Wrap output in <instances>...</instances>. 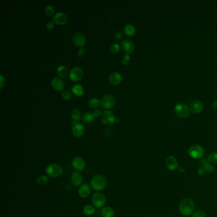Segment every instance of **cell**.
<instances>
[{"mask_svg":"<svg viewBox=\"0 0 217 217\" xmlns=\"http://www.w3.org/2000/svg\"><path fill=\"white\" fill-rule=\"evenodd\" d=\"M178 209L182 215L189 216L195 212L194 202L190 198H184L180 202Z\"/></svg>","mask_w":217,"mask_h":217,"instance_id":"6da1fadb","label":"cell"},{"mask_svg":"<svg viewBox=\"0 0 217 217\" xmlns=\"http://www.w3.org/2000/svg\"><path fill=\"white\" fill-rule=\"evenodd\" d=\"M90 185L96 191H102L107 186V180L103 175L97 174L92 178Z\"/></svg>","mask_w":217,"mask_h":217,"instance_id":"7a4b0ae2","label":"cell"},{"mask_svg":"<svg viewBox=\"0 0 217 217\" xmlns=\"http://www.w3.org/2000/svg\"><path fill=\"white\" fill-rule=\"evenodd\" d=\"M45 171L50 177L57 178L62 174L63 168L58 164H51L48 165Z\"/></svg>","mask_w":217,"mask_h":217,"instance_id":"3957f363","label":"cell"},{"mask_svg":"<svg viewBox=\"0 0 217 217\" xmlns=\"http://www.w3.org/2000/svg\"><path fill=\"white\" fill-rule=\"evenodd\" d=\"M188 154L192 159H198L202 158L205 155V150L199 145H194L188 148Z\"/></svg>","mask_w":217,"mask_h":217,"instance_id":"277c9868","label":"cell"},{"mask_svg":"<svg viewBox=\"0 0 217 217\" xmlns=\"http://www.w3.org/2000/svg\"><path fill=\"white\" fill-rule=\"evenodd\" d=\"M92 202L94 206L97 208H101L105 205L106 198L103 193L96 192L92 197Z\"/></svg>","mask_w":217,"mask_h":217,"instance_id":"5b68a950","label":"cell"},{"mask_svg":"<svg viewBox=\"0 0 217 217\" xmlns=\"http://www.w3.org/2000/svg\"><path fill=\"white\" fill-rule=\"evenodd\" d=\"M174 111L176 115L182 119L187 118L189 116L190 111L189 108L187 105L182 103L177 104L174 107Z\"/></svg>","mask_w":217,"mask_h":217,"instance_id":"8992f818","label":"cell"},{"mask_svg":"<svg viewBox=\"0 0 217 217\" xmlns=\"http://www.w3.org/2000/svg\"><path fill=\"white\" fill-rule=\"evenodd\" d=\"M116 101L115 97L111 95H105L101 98V105L105 109L113 108L115 105Z\"/></svg>","mask_w":217,"mask_h":217,"instance_id":"52a82bcc","label":"cell"},{"mask_svg":"<svg viewBox=\"0 0 217 217\" xmlns=\"http://www.w3.org/2000/svg\"><path fill=\"white\" fill-rule=\"evenodd\" d=\"M101 121L105 125L110 126L115 122V117L111 111L106 110L101 115Z\"/></svg>","mask_w":217,"mask_h":217,"instance_id":"ba28073f","label":"cell"},{"mask_svg":"<svg viewBox=\"0 0 217 217\" xmlns=\"http://www.w3.org/2000/svg\"><path fill=\"white\" fill-rule=\"evenodd\" d=\"M69 76L73 82H79L83 77L84 71L80 67H75L70 71Z\"/></svg>","mask_w":217,"mask_h":217,"instance_id":"9c48e42d","label":"cell"},{"mask_svg":"<svg viewBox=\"0 0 217 217\" xmlns=\"http://www.w3.org/2000/svg\"><path fill=\"white\" fill-rule=\"evenodd\" d=\"M165 165L166 168L171 171H173L178 168V161L173 156H170L166 158L165 162Z\"/></svg>","mask_w":217,"mask_h":217,"instance_id":"30bf717a","label":"cell"},{"mask_svg":"<svg viewBox=\"0 0 217 217\" xmlns=\"http://www.w3.org/2000/svg\"><path fill=\"white\" fill-rule=\"evenodd\" d=\"M72 165L75 170L82 171L85 168V162L81 157H76L73 159Z\"/></svg>","mask_w":217,"mask_h":217,"instance_id":"8fae6325","label":"cell"},{"mask_svg":"<svg viewBox=\"0 0 217 217\" xmlns=\"http://www.w3.org/2000/svg\"><path fill=\"white\" fill-rule=\"evenodd\" d=\"M121 47L127 54H129L132 53L134 50L135 46L131 40H124L121 43Z\"/></svg>","mask_w":217,"mask_h":217,"instance_id":"7c38bea8","label":"cell"},{"mask_svg":"<svg viewBox=\"0 0 217 217\" xmlns=\"http://www.w3.org/2000/svg\"><path fill=\"white\" fill-rule=\"evenodd\" d=\"M71 181L72 184L75 187H79L82 185L84 178L81 173L78 171H74L71 176Z\"/></svg>","mask_w":217,"mask_h":217,"instance_id":"4fadbf2b","label":"cell"},{"mask_svg":"<svg viewBox=\"0 0 217 217\" xmlns=\"http://www.w3.org/2000/svg\"><path fill=\"white\" fill-rule=\"evenodd\" d=\"M204 108V105L200 101L196 100L192 101L190 105V111L193 113H200Z\"/></svg>","mask_w":217,"mask_h":217,"instance_id":"5bb4252c","label":"cell"},{"mask_svg":"<svg viewBox=\"0 0 217 217\" xmlns=\"http://www.w3.org/2000/svg\"><path fill=\"white\" fill-rule=\"evenodd\" d=\"M85 133V127L84 126L80 124V123H77L73 125L72 127V133L75 137H81L84 135Z\"/></svg>","mask_w":217,"mask_h":217,"instance_id":"9a60e30c","label":"cell"},{"mask_svg":"<svg viewBox=\"0 0 217 217\" xmlns=\"http://www.w3.org/2000/svg\"><path fill=\"white\" fill-rule=\"evenodd\" d=\"M91 187L87 183H84L80 186L79 189V194L82 198H87L91 194Z\"/></svg>","mask_w":217,"mask_h":217,"instance_id":"2e32d148","label":"cell"},{"mask_svg":"<svg viewBox=\"0 0 217 217\" xmlns=\"http://www.w3.org/2000/svg\"><path fill=\"white\" fill-rule=\"evenodd\" d=\"M73 42L76 46L82 48L85 43V37L82 33H76L73 37Z\"/></svg>","mask_w":217,"mask_h":217,"instance_id":"e0dca14e","label":"cell"},{"mask_svg":"<svg viewBox=\"0 0 217 217\" xmlns=\"http://www.w3.org/2000/svg\"><path fill=\"white\" fill-rule=\"evenodd\" d=\"M52 86L56 91H62L65 88V82L59 77H55L52 80Z\"/></svg>","mask_w":217,"mask_h":217,"instance_id":"ac0fdd59","label":"cell"},{"mask_svg":"<svg viewBox=\"0 0 217 217\" xmlns=\"http://www.w3.org/2000/svg\"><path fill=\"white\" fill-rule=\"evenodd\" d=\"M53 20L58 25H64L68 21V17L62 12H58L54 16Z\"/></svg>","mask_w":217,"mask_h":217,"instance_id":"d6986e66","label":"cell"},{"mask_svg":"<svg viewBox=\"0 0 217 217\" xmlns=\"http://www.w3.org/2000/svg\"><path fill=\"white\" fill-rule=\"evenodd\" d=\"M109 82L113 85L120 84L122 81V76L119 73L114 72L109 76Z\"/></svg>","mask_w":217,"mask_h":217,"instance_id":"ffe728a7","label":"cell"},{"mask_svg":"<svg viewBox=\"0 0 217 217\" xmlns=\"http://www.w3.org/2000/svg\"><path fill=\"white\" fill-rule=\"evenodd\" d=\"M101 213L103 217H114L115 216L113 209L109 206H105L102 208Z\"/></svg>","mask_w":217,"mask_h":217,"instance_id":"44dd1931","label":"cell"},{"mask_svg":"<svg viewBox=\"0 0 217 217\" xmlns=\"http://www.w3.org/2000/svg\"><path fill=\"white\" fill-rule=\"evenodd\" d=\"M124 33L127 36H133L136 33V28L133 24H127L124 29Z\"/></svg>","mask_w":217,"mask_h":217,"instance_id":"7402d4cb","label":"cell"},{"mask_svg":"<svg viewBox=\"0 0 217 217\" xmlns=\"http://www.w3.org/2000/svg\"><path fill=\"white\" fill-rule=\"evenodd\" d=\"M57 74L61 78H66L70 75V71L68 69L63 65L59 66L57 69Z\"/></svg>","mask_w":217,"mask_h":217,"instance_id":"603a6c76","label":"cell"},{"mask_svg":"<svg viewBox=\"0 0 217 217\" xmlns=\"http://www.w3.org/2000/svg\"><path fill=\"white\" fill-rule=\"evenodd\" d=\"M71 91L74 94L80 97L83 96L84 93V89L81 85L76 84L71 88Z\"/></svg>","mask_w":217,"mask_h":217,"instance_id":"cb8c5ba5","label":"cell"},{"mask_svg":"<svg viewBox=\"0 0 217 217\" xmlns=\"http://www.w3.org/2000/svg\"><path fill=\"white\" fill-rule=\"evenodd\" d=\"M201 163L202 164V166L204 167V168L205 169L206 172L208 173H213L214 172L215 168L213 166V165L210 163L209 162H208V160L206 159H202L201 161Z\"/></svg>","mask_w":217,"mask_h":217,"instance_id":"d4e9b609","label":"cell"},{"mask_svg":"<svg viewBox=\"0 0 217 217\" xmlns=\"http://www.w3.org/2000/svg\"><path fill=\"white\" fill-rule=\"evenodd\" d=\"M95 117L93 115V113H91L90 112H87L84 113L82 116V120L84 122L87 124H90L93 123Z\"/></svg>","mask_w":217,"mask_h":217,"instance_id":"484cf974","label":"cell"},{"mask_svg":"<svg viewBox=\"0 0 217 217\" xmlns=\"http://www.w3.org/2000/svg\"><path fill=\"white\" fill-rule=\"evenodd\" d=\"M83 212L86 216H91L96 212L95 206L91 205H87L84 207Z\"/></svg>","mask_w":217,"mask_h":217,"instance_id":"4316f807","label":"cell"},{"mask_svg":"<svg viewBox=\"0 0 217 217\" xmlns=\"http://www.w3.org/2000/svg\"><path fill=\"white\" fill-rule=\"evenodd\" d=\"M71 117H72L73 120H75L76 121L80 120L81 118H82L80 111L79 110H76V109H74L71 111Z\"/></svg>","mask_w":217,"mask_h":217,"instance_id":"83f0119b","label":"cell"},{"mask_svg":"<svg viewBox=\"0 0 217 217\" xmlns=\"http://www.w3.org/2000/svg\"><path fill=\"white\" fill-rule=\"evenodd\" d=\"M207 160L210 163L214 164L217 163V152H212L207 157Z\"/></svg>","mask_w":217,"mask_h":217,"instance_id":"f1b7e54d","label":"cell"},{"mask_svg":"<svg viewBox=\"0 0 217 217\" xmlns=\"http://www.w3.org/2000/svg\"><path fill=\"white\" fill-rule=\"evenodd\" d=\"M101 101L97 98H93L88 101V105L91 108H96L99 106Z\"/></svg>","mask_w":217,"mask_h":217,"instance_id":"f546056e","label":"cell"},{"mask_svg":"<svg viewBox=\"0 0 217 217\" xmlns=\"http://www.w3.org/2000/svg\"><path fill=\"white\" fill-rule=\"evenodd\" d=\"M48 180V178L46 175H42L38 177L36 180V183L39 185H45Z\"/></svg>","mask_w":217,"mask_h":217,"instance_id":"4dcf8cb0","label":"cell"},{"mask_svg":"<svg viewBox=\"0 0 217 217\" xmlns=\"http://www.w3.org/2000/svg\"><path fill=\"white\" fill-rule=\"evenodd\" d=\"M45 14L48 16V17H51L52 16L54 13V8L52 5H47L45 8Z\"/></svg>","mask_w":217,"mask_h":217,"instance_id":"1f68e13d","label":"cell"},{"mask_svg":"<svg viewBox=\"0 0 217 217\" xmlns=\"http://www.w3.org/2000/svg\"><path fill=\"white\" fill-rule=\"evenodd\" d=\"M120 46L118 43H114V44L111 45V46L110 47L111 52H112L113 54L118 53L120 51Z\"/></svg>","mask_w":217,"mask_h":217,"instance_id":"d6a6232c","label":"cell"},{"mask_svg":"<svg viewBox=\"0 0 217 217\" xmlns=\"http://www.w3.org/2000/svg\"><path fill=\"white\" fill-rule=\"evenodd\" d=\"M192 217H206V214L202 210H197L192 214Z\"/></svg>","mask_w":217,"mask_h":217,"instance_id":"836d02e7","label":"cell"},{"mask_svg":"<svg viewBox=\"0 0 217 217\" xmlns=\"http://www.w3.org/2000/svg\"><path fill=\"white\" fill-rule=\"evenodd\" d=\"M131 60V57L129 56V54H125L123 57L122 58V63L124 65H127L129 63Z\"/></svg>","mask_w":217,"mask_h":217,"instance_id":"e575fe53","label":"cell"},{"mask_svg":"<svg viewBox=\"0 0 217 217\" xmlns=\"http://www.w3.org/2000/svg\"><path fill=\"white\" fill-rule=\"evenodd\" d=\"M62 97L65 100H69L71 97V94L69 91H64L62 93Z\"/></svg>","mask_w":217,"mask_h":217,"instance_id":"d590c367","label":"cell"},{"mask_svg":"<svg viewBox=\"0 0 217 217\" xmlns=\"http://www.w3.org/2000/svg\"><path fill=\"white\" fill-rule=\"evenodd\" d=\"M46 27L48 30H52L55 27V22L53 21H49L47 23Z\"/></svg>","mask_w":217,"mask_h":217,"instance_id":"8d00e7d4","label":"cell"},{"mask_svg":"<svg viewBox=\"0 0 217 217\" xmlns=\"http://www.w3.org/2000/svg\"><path fill=\"white\" fill-rule=\"evenodd\" d=\"M85 53H86V51H85V48H84L82 47V48H81L79 50V52H78V57H80V58H82V57H83L85 56Z\"/></svg>","mask_w":217,"mask_h":217,"instance_id":"74e56055","label":"cell"},{"mask_svg":"<svg viewBox=\"0 0 217 217\" xmlns=\"http://www.w3.org/2000/svg\"><path fill=\"white\" fill-rule=\"evenodd\" d=\"M197 172H198V174H199L200 176H202V175H204V174H205L206 173V170H205V169L204 168V167L202 165V166H201V167L199 168Z\"/></svg>","mask_w":217,"mask_h":217,"instance_id":"f35d334b","label":"cell"},{"mask_svg":"<svg viewBox=\"0 0 217 217\" xmlns=\"http://www.w3.org/2000/svg\"><path fill=\"white\" fill-rule=\"evenodd\" d=\"M115 36L116 39H117L119 40H120L122 38V37H123L122 33L120 31H119L115 33Z\"/></svg>","mask_w":217,"mask_h":217,"instance_id":"ab89813d","label":"cell"},{"mask_svg":"<svg viewBox=\"0 0 217 217\" xmlns=\"http://www.w3.org/2000/svg\"><path fill=\"white\" fill-rule=\"evenodd\" d=\"M93 115H94L95 117H99V116L101 115V110H99V109H96V110H95V111H94V113H93Z\"/></svg>","mask_w":217,"mask_h":217,"instance_id":"60d3db41","label":"cell"},{"mask_svg":"<svg viewBox=\"0 0 217 217\" xmlns=\"http://www.w3.org/2000/svg\"><path fill=\"white\" fill-rule=\"evenodd\" d=\"M0 78H1V85H0V88L2 89L5 84V79L3 77V75L0 76Z\"/></svg>","mask_w":217,"mask_h":217,"instance_id":"b9f144b4","label":"cell"},{"mask_svg":"<svg viewBox=\"0 0 217 217\" xmlns=\"http://www.w3.org/2000/svg\"><path fill=\"white\" fill-rule=\"evenodd\" d=\"M212 108L214 110H217V100L215 101L212 104Z\"/></svg>","mask_w":217,"mask_h":217,"instance_id":"7bdbcfd3","label":"cell"},{"mask_svg":"<svg viewBox=\"0 0 217 217\" xmlns=\"http://www.w3.org/2000/svg\"><path fill=\"white\" fill-rule=\"evenodd\" d=\"M178 170L180 172H182V173H184L185 171V170L183 167H178Z\"/></svg>","mask_w":217,"mask_h":217,"instance_id":"ee69618b","label":"cell"},{"mask_svg":"<svg viewBox=\"0 0 217 217\" xmlns=\"http://www.w3.org/2000/svg\"><path fill=\"white\" fill-rule=\"evenodd\" d=\"M120 122V119L119 118H115V122L119 123Z\"/></svg>","mask_w":217,"mask_h":217,"instance_id":"f6af8a7d","label":"cell"},{"mask_svg":"<svg viewBox=\"0 0 217 217\" xmlns=\"http://www.w3.org/2000/svg\"><path fill=\"white\" fill-rule=\"evenodd\" d=\"M186 217H189V216H186Z\"/></svg>","mask_w":217,"mask_h":217,"instance_id":"bcb514c9","label":"cell"}]
</instances>
